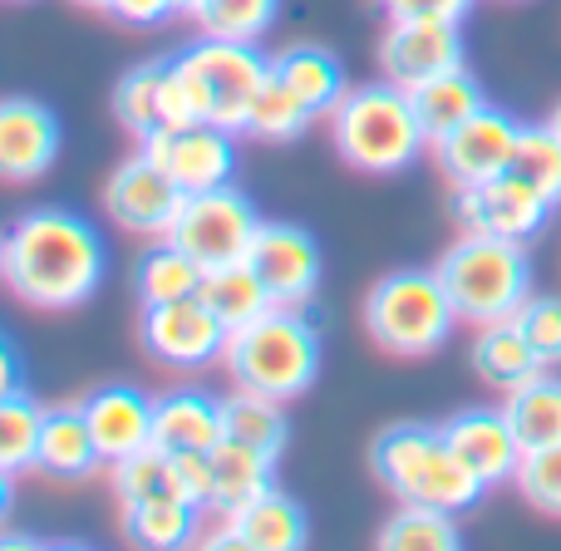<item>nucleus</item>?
Listing matches in <instances>:
<instances>
[{
  "instance_id": "nucleus-1",
  "label": "nucleus",
  "mask_w": 561,
  "mask_h": 551,
  "mask_svg": "<svg viewBox=\"0 0 561 551\" xmlns=\"http://www.w3.org/2000/svg\"><path fill=\"white\" fill-rule=\"evenodd\" d=\"M5 280L35 310H75L99 290L108 272L104 237L65 207H30L10 222L0 246Z\"/></svg>"
},
{
  "instance_id": "nucleus-2",
  "label": "nucleus",
  "mask_w": 561,
  "mask_h": 551,
  "mask_svg": "<svg viewBox=\"0 0 561 551\" xmlns=\"http://www.w3.org/2000/svg\"><path fill=\"white\" fill-rule=\"evenodd\" d=\"M335 153L359 173H399L428 148V134L414 114V99L399 84H355L330 108Z\"/></svg>"
},
{
  "instance_id": "nucleus-3",
  "label": "nucleus",
  "mask_w": 561,
  "mask_h": 551,
  "mask_svg": "<svg viewBox=\"0 0 561 551\" xmlns=\"http://www.w3.org/2000/svg\"><path fill=\"white\" fill-rule=\"evenodd\" d=\"M375 478L399 497V503H428L444 513H463L488 493L448 448L444 428L428 424H394L369 448Z\"/></svg>"
},
{
  "instance_id": "nucleus-4",
  "label": "nucleus",
  "mask_w": 561,
  "mask_h": 551,
  "mask_svg": "<svg viewBox=\"0 0 561 551\" xmlns=\"http://www.w3.org/2000/svg\"><path fill=\"white\" fill-rule=\"evenodd\" d=\"M237 389H256L272 399H300L316 384L320 340L316 325L300 315V306H272L252 325L232 330L222 349Z\"/></svg>"
},
{
  "instance_id": "nucleus-5",
  "label": "nucleus",
  "mask_w": 561,
  "mask_h": 551,
  "mask_svg": "<svg viewBox=\"0 0 561 551\" xmlns=\"http://www.w3.org/2000/svg\"><path fill=\"white\" fill-rule=\"evenodd\" d=\"M434 272L444 280L458 320H473V325L517 315L523 300L533 296V262H527L523 242H507V237L463 232V242L448 246Z\"/></svg>"
},
{
  "instance_id": "nucleus-6",
  "label": "nucleus",
  "mask_w": 561,
  "mask_h": 551,
  "mask_svg": "<svg viewBox=\"0 0 561 551\" xmlns=\"http://www.w3.org/2000/svg\"><path fill=\"white\" fill-rule=\"evenodd\" d=\"M458 310L448 300L438 272H394L375 280L365 296V330L379 349L399 359L434 355L448 340Z\"/></svg>"
},
{
  "instance_id": "nucleus-7",
  "label": "nucleus",
  "mask_w": 561,
  "mask_h": 551,
  "mask_svg": "<svg viewBox=\"0 0 561 551\" xmlns=\"http://www.w3.org/2000/svg\"><path fill=\"white\" fill-rule=\"evenodd\" d=\"M178 69H183L187 84H193L203 124L247 134V114H252L256 89H262L266 74H272V59H266L256 45L203 39V45H193V49L178 55Z\"/></svg>"
},
{
  "instance_id": "nucleus-8",
  "label": "nucleus",
  "mask_w": 561,
  "mask_h": 551,
  "mask_svg": "<svg viewBox=\"0 0 561 551\" xmlns=\"http://www.w3.org/2000/svg\"><path fill=\"white\" fill-rule=\"evenodd\" d=\"M262 227V217L252 213L242 193L232 183L227 187H213V193H193L183 203L173 222V242L193 256L203 272H217V266H232V262H247L252 252V237Z\"/></svg>"
},
{
  "instance_id": "nucleus-9",
  "label": "nucleus",
  "mask_w": 561,
  "mask_h": 551,
  "mask_svg": "<svg viewBox=\"0 0 561 551\" xmlns=\"http://www.w3.org/2000/svg\"><path fill=\"white\" fill-rule=\"evenodd\" d=\"M138 153L163 168L187 197L227 187L237 173L232 128H217V124H193V128H178V134L173 128H153V134L138 138Z\"/></svg>"
},
{
  "instance_id": "nucleus-10",
  "label": "nucleus",
  "mask_w": 561,
  "mask_h": 551,
  "mask_svg": "<svg viewBox=\"0 0 561 551\" xmlns=\"http://www.w3.org/2000/svg\"><path fill=\"white\" fill-rule=\"evenodd\" d=\"M454 217H458L463 232L527 242V237H537L547 227L552 203H547L533 183H523L517 173H503V177H493V183L458 187L454 193Z\"/></svg>"
},
{
  "instance_id": "nucleus-11",
  "label": "nucleus",
  "mask_w": 561,
  "mask_h": 551,
  "mask_svg": "<svg viewBox=\"0 0 561 551\" xmlns=\"http://www.w3.org/2000/svg\"><path fill=\"white\" fill-rule=\"evenodd\" d=\"M463 20H389L379 39V69L389 84L419 89L463 65Z\"/></svg>"
},
{
  "instance_id": "nucleus-12",
  "label": "nucleus",
  "mask_w": 561,
  "mask_h": 551,
  "mask_svg": "<svg viewBox=\"0 0 561 551\" xmlns=\"http://www.w3.org/2000/svg\"><path fill=\"white\" fill-rule=\"evenodd\" d=\"M138 335H144L148 355H158L163 365H178V369H197L227 349V325L207 310L203 296L144 306Z\"/></svg>"
},
{
  "instance_id": "nucleus-13",
  "label": "nucleus",
  "mask_w": 561,
  "mask_h": 551,
  "mask_svg": "<svg viewBox=\"0 0 561 551\" xmlns=\"http://www.w3.org/2000/svg\"><path fill=\"white\" fill-rule=\"evenodd\" d=\"M183 203H187V193L158 163H148L144 153L118 163V173L104 187V213L124 232H138V237H168L178 213H183Z\"/></svg>"
},
{
  "instance_id": "nucleus-14",
  "label": "nucleus",
  "mask_w": 561,
  "mask_h": 551,
  "mask_svg": "<svg viewBox=\"0 0 561 551\" xmlns=\"http://www.w3.org/2000/svg\"><path fill=\"white\" fill-rule=\"evenodd\" d=\"M517 134H523V124H513L503 108L483 104L473 118H463V124L438 144V163H444L448 183L454 187H478V183L503 177L507 168H513Z\"/></svg>"
},
{
  "instance_id": "nucleus-15",
  "label": "nucleus",
  "mask_w": 561,
  "mask_h": 551,
  "mask_svg": "<svg viewBox=\"0 0 561 551\" xmlns=\"http://www.w3.org/2000/svg\"><path fill=\"white\" fill-rule=\"evenodd\" d=\"M448 448L458 454V463L478 478L483 487L497 483H517V468H523V438H517L507 409H463L444 424Z\"/></svg>"
},
{
  "instance_id": "nucleus-16",
  "label": "nucleus",
  "mask_w": 561,
  "mask_h": 551,
  "mask_svg": "<svg viewBox=\"0 0 561 551\" xmlns=\"http://www.w3.org/2000/svg\"><path fill=\"white\" fill-rule=\"evenodd\" d=\"M252 272L266 280L276 306H306L316 296L320 280V246L306 227L290 222H262L252 237V252H247Z\"/></svg>"
},
{
  "instance_id": "nucleus-17",
  "label": "nucleus",
  "mask_w": 561,
  "mask_h": 551,
  "mask_svg": "<svg viewBox=\"0 0 561 551\" xmlns=\"http://www.w3.org/2000/svg\"><path fill=\"white\" fill-rule=\"evenodd\" d=\"M84 418H89V434H94L99 444V458H104L108 468L124 463V458L144 454V448H153V409L158 399L138 394V389H94V394L84 399Z\"/></svg>"
},
{
  "instance_id": "nucleus-18",
  "label": "nucleus",
  "mask_w": 561,
  "mask_h": 551,
  "mask_svg": "<svg viewBox=\"0 0 561 551\" xmlns=\"http://www.w3.org/2000/svg\"><path fill=\"white\" fill-rule=\"evenodd\" d=\"M59 153V124L35 99H5L0 104V173L10 183L39 177Z\"/></svg>"
},
{
  "instance_id": "nucleus-19",
  "label": "nucleus",
  "mask_w": 561,
  "mask_h": 551,
  "mask_svg": "<svg viewBox=\"0 0 561 551\" xmlns=\"http://www.w3.org/2000/svg\"><path fill=\"white\" fill-rule=\"evenodd\" d=\"M203 547H247V551H296L306 547V513L296 497L286 493H262L252 507L227 517V532L197 537Z\"/></svg>"
},
{
  "instance_id": "nucleus-20",
  "label": "nucleus",
  "mask_w": 561,
  "mask_h": 551,
  "mask_svg": "<svg viewBox=\"0 0 561 551\" xmlns=\"http://www.w3.org/2000/svg\"><path fill=\"white\" fill-rule=\"evenodd\" d=\"M227 438V418H222V399L213 394H168L153 409V448L163 454H213Z\"/></svg>"
},
{
  "instance_id": "nucleus-21",
  "label": "nucleus",
  "mask_w": 561,
  "mask_h": 551,
  "mask_svg": "<svg viewBox=\"0 0 561 551\" xmlns=\"http://www.w3.org/2000/svg\"><path fill=\"white\" fill-rule=\"evenodd\" d=\"M473 369L483 384L503 389V394H513L517 384H527L533 375H542V359H537L533 340L523 335V325H517V315H503V320H488V325H478V340H473Z\"/></svg>"
},
{
  "instance_id": "nucleus-22",
  "label": "nucleus",
  "mask_w": 561,
  "mask_h": 551,
  "mask_svg": "<svg viewBox=\"0 0 561 551\" xmlns=\"http://www.w3.org/2000/svg\"><path fill=\"white\" fill-rule=\"evenodd\" d=\"M409 99H414V114H419V124H424V134H428L434 148L444 144L463 118H473L478 108L488 104L483 84H478L463 65L448 69V74H438V79H428V84H419V89H409Z\"/></svg>"
},
{
  "instance_id": "nucleus-23",
  "label": "nucleus",
  "mask_w": 561,
  "mask_h": 551,
  "mask_svg": "<svg viewBox=\"0 0 561 551\" xmlns=\"http://www.w3.org/2000/svg\"><path fill=\"white\" fill-rule=\"evenodd\" d=\"M272 468L276 458L272 454H256L247 444H222L213 448V473H217V493H213V513L217 517H237L242 507H252L262 493H272Z\"/></svg>"
},
{
  "instance_id": "nucleus-24",
  "label": "nucleus",
  "mask_w": 561,
  "mask_h": 551,
  "mask_svg": "<svg viewBox=\"0 0 561 551\" xmlns=\"http://www.w3.org/2000/svg\"><path fill=\"white\" fill-rule=\"evenodd\" d=\"M272 69L280 79H286L290 89H296L300 99L310 104V114L316 118H330V108L340 104V99L350 94L345 84V69H340V59L330 55L325 45H296V49H280L272 59Z\"/></svg>"
},
{
  "instance_id": "nucleus-25",
  "label": "nucleus",
  "mask_w": 561,
  "mask_h": 551,
  "mask_svg": "<svg viewBox=\"0 0 561 551\" xmlns=\"http://www.w3.org/2000/svg\"><path fill=\"white\" fill-rule=\"evenodd\" d=\"M104 463L99 444L89 434L84 409H45V434H39V463L49 478H84Z\"/></svg>"
},
{
  "instance_id": "nucleus-26",
  "label": "nucleus",
  "mask_w": 561,
  "mask_h": 551,
  "mask_svg": "<svg viewBox=\"0 0 561 551\" xmlns=\"http://www.w3.org/2000/svg\"><path fill=\"white\" fill-rule=\"evenodd\" d=\"M197 296L207 300V310H213L217 320L227 325V335L242 325H252L256 315H266V310L276 306L272 290H266V280L252 272V262H232V266H217V272H207L203 290Z\"/></svg>"
},
{
  "instance_id": "nucleus-27",
  "label": "nucleus",
  "mask_w": 561,
  "mask_h": 551,
  "mask_svg": "<svg viewBox=\"0 0 561 551\" xmlns=\"http://www.w3.org/2000/svg\"><path fill=\"white\" fill-rule=\"evenodd\" d=\"M203 280H207V272L173 242V237H163L158 246H148V252L138 256V266H134V286H138V300H144V306L187 300V296L203 290Z\"/></svg>"
},
{
  "instance_id": "nucleus-28",
  "label": "nucleus",
  "mask_w": 561,
  "mask_h": 551,
  "mask_svg": "<svg viewBox=\"0 0 561 551\" xmlns=\"http://www.w3.org/2000/svg\"><path fill=\"white\" fill-rule=\"evenodd\" d=\"M276 15H280V0H193V5H187V20L197 25V35L237 39V45L266 39Z\"/></svg>"
},
{
  "instance_id": "nucleus-29",
  "label": "nucleus",
  "mask_w": 561,
  "mask_h": 551,
  "mask_svg": "<svg viewBox=\"0 0 561 551\" xmlns=\"http://www.w3.org/2000/svg\"><path fill=\"white\" fill-rule=\"evenodd\" d=\"M507 418H513L523 448H547L561 444V379L557 375H533L507 394Z\"/></svg>"
},
{
  "instance_id": "nucleus-30",
  "label": "nucleus",
  "mask_w": 561,
  "mask_h": 551,
  "mask_svg": "<svg viewBox=\"0 0 561 551\" xmlns=\"http://www.w3.org/2000/svg\"><path fill=\"white\" fill-rule=\"evenodd\" d=\"M124 532L138 547H187L197 537V507L187 497L168 493V497H148V503H128L124 507Z\"/></svg>"
},
{
  "instance_id": "nucleus-31",
  "label": "nucleus",
  "mask_w": 561,
  "mask_h": 551,
  "mask_svg": "<svg viewBox=\"0 0 561 551\" xmlns=\"http://www.w3.org/2000/svg\"><path fill=\"white\" fill-rule=\"evenodd\" d=\"M222 418H227V438L247 444L256 454L280 458L286 448V414H280V399L256 394V389H237L232 399H222Z\"/></svg>"
},
{
  "instance_id": "nucleus-32",
  "label": "nucleus",
  "mask_w": 561,
  "mask_h": 551,
  "mask_svg": "<svg viewBox=\"0 0 561 551\" xmlns=\"http://www.w3.org/2000/svg\"><path fill=\"white\" fill-rule=\"evenodd\" d=\"M310 124H316L310 104L272 69V74H266V84L256 89V99H252V114H247V134H252V138H266V144H290V138H300Z\"/></svg>"
},
{
  "instance_id": "nucleus-33",
  "label": "nucleus",
  "mask_w": 561,
  "mask_h": 551,
  "mask_svg": "<svg viewBox=\"0 0 561 551\" xmlns=\"http://www.w3.org/2000/svg\"><path fill=\"white\" fill-rule=\"evenodd\" d=\"M39 434H45V409L25 389L0 399V468H5V478L39 463Z\"/></svg>"
},
{
  "instance_id": "nucleus-34",
  "label": "nucleus",
  "mask_w": 561,
  "mask_h": 551,
  "mask_svg": "<svg viewBox=\"0 0 561 551\" xmlns=\"http://www.w3.org/2000/svg\"><path fill=\"white\" fill-rule=\"evenodd\" d=\"M454 517L458 513H444V507L404 503L385 523V532H379V547H394V551H448V547L463 542V532L454 527Z\"/></svg>"
},
{
  "instance_id": "nucleus-35",
  "label": "nucleus",
  "mask_w": 561,
  "mask_h": 551,
  "mask_svg": "<svg viewBox=\"0 0 561 551\" xmlns=\"http://www.w3.org/2000/svg\"><path fill=\"white\" fill-rule=\"evenodd\" d=\"M507 173L533 183L552 207L561 203V138L552 134V124H523Z\"/></svg>"
},
{
  "instance_id": "nucleus-36",
  "label": "nucleus",
  "mask_w": 561,
  "mask_h": 551,
  "mask_svg": "<svg viewBox=\"0 0 561 551\" xmlns=\"http://www.w3.org/2000/svg\"><path fill=\"white\" fill-rule=\"evenodd\" d=\"M163 74H168V59H148V65H134L124 79H118L114 114L134 138H144V134H153L158 128V94H163Z\"/></svg>"
},
{
  "instance_id": "nucleus-37",
  "label": "nucleus",
  "mask_w": 561,
  "mask_h": 551,
  "mask_svg": "<svg viewBox=\"0 0 561 551\" xmlns=\"http://www.w3.org/2000/svg\"><path fill=\"white\" fill-rule=\"evenodd\" d=\"M114 493L128 503H148V497H168L178 493V463L173 454H163V448H144V454L124 458V463H114ZM183 497V493H178Z\"/></svg>"
},
{
  "instance_id": "nucleus-38",
  "label": "nucleus",
  "mask_w": 561,
  "mask_h": 551,
  "mask_svg": "<svg viewBox=\"0 0 561 551\" xmlns=\"http://www.w3.org/2000/svg\"><path fill=\"white\" fill-rule=\"evenodd\" d=\"M517 493L547 517H561V444L533 448L517 468Z\"/></svg>"
},
{
  "instance_id": "nucleus-39",
  "label": "nucleus",
  "mask_w": 561,
  "mask_h": 551,
  "mask_svg": "<svg viewBox=\"0 0 561 551\" xmlns=\"http://www.w3.org/2000/svg\"><path fill=\"white\" fill-rule=\"evenodd\" d=\"M517 325L533 340L537 359L547 369L561 365V296H527L523 310H517Z\"/></svg>"
},
{
  "instance_id": "nucleus-40",
  "label": "nucleus",
  "mask_w": 561,
  "mask_h": 551,
  "mask_svg": "<svg viewBox=\"0 0 561 551\" xmlns=\"http://www.w3.org/2000/svg\"><path fill=\"white\" fill-rule=\"evenodd\" d=\"M203 124V114H197V99H193V84H187V74L178 69V59H168V74H163V94H158V128H193Z\"/></svg>"
},
{
  "instance_id": "nucleus-41",
  "label": "nucleus",
  "mask_w": 561,
  "mask_h": 551,
  "mask_svg": "<svg viewBox=\"0 0 561 551\" xmlns=\"http://www.w3.org/2000/svg\"><path fill=\"white\" fill-rule=\"evenodd\" d=\"M173 463H178V493H183L197 513H213V493H217L213 454H173Z\"/></svg>"
},
{
  "instance_id": "nucleus-42",
  "label": "nucleus",
  "mask_w": 561,
  "mask_h": 551,
  "mask_svg": "<svg viewBox=\"0 0 561 551\" xmlns=\"http://www.w3.org/2000/svg\"><path fill=\"white\" fill-rule=\"evenodd\" d=\"M389 20H463L473 0H375Z\"/></svg>"
},
{
  "instance_id": "nucleus-43",
  "label": "nucleus",
  "mask_w": 561,
  "mask_h": 551,
  "mask_svg": "<svg viewBox=\"0 0 561 551\" xmlns=\"http://www.w3.org/2000/svg\"><path fill=\"white\" fill-rule=\"evenodd\" d=\"M104 10L124 25H163L173 10H183V0H108Z\"/></svg>"
},
{
  "instance_id": "nucleus-44",
  "label": "nucleus",
  "mask_w": 561,
  "mask_h": 551,
  "mask_svg": "<svg viewBox=\"0 0 561 551\" xmlns=\"http://www.w3.org/2000/svg\"><path fill=\"white\" fill-rule=\"evenodd\" d=\"M552 134H557V138H561V104H557V108H552Z\"/></svg>"
},
{
  "instance_id": "nucleus-45",
  "label": "nucleus",
  "mask_w": 561,
  "mask_h": 551,
  "mask_svg": "<svg viewBox=\"0 0 561 551\" xmlns=\"http://www.w3.org/2000/svg\"><path fill=\"white\" fill-rule=\"evenodd\" d=\"M79 5H108V0H79Z\"/></svg>"
},
{
  "instance_id": "nucleus-46",
  "label": "nucleus",
  "mask_w": 561,
  "mask_h": 551,
  "mask_svg": "<svg viewBox=\"0 0 561 551\" xmlns=\"http://www.w3.org/2000/svg\"><path fill=\"white\" fill-rule=\"evenodd\" d=\"M187 5H193V0H183V10H187Z\"/></svg>"
}]
</instances>
